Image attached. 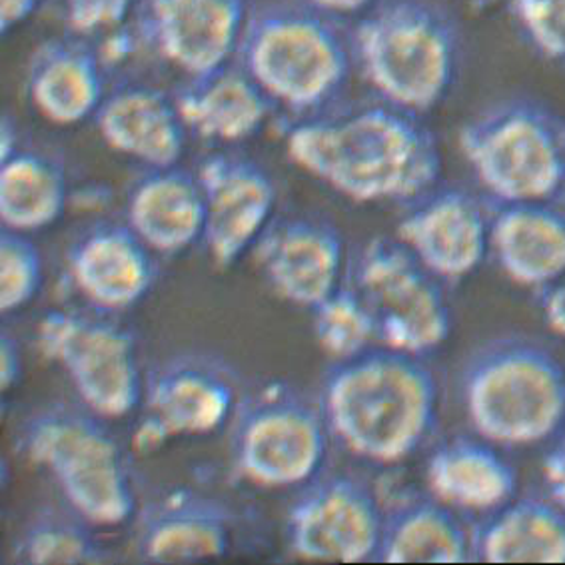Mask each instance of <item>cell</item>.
I'll list each match as a JSON object with an SVG mask.
<instances>
[{
    "mask_svg": "<svg viewBox=\"0 0 565 565\" xmlns=\"http://www.w3.org/2000/svg\"><path fill=\"white\" fill-rule=\"evenodd\" d=\"M490 252L502 273L542 290L565 274V212L550 200L498 202L490 212Z\"/></svg>",
    "mask_w": 565,
    "mask_h": 565,
    "instance_id": "cell-20",
    "label": "cell"
},
{
    "mask_svg": "<svg viewBox=\"0 0 565 565\" xmlns=\"http://www.w3.org/2000/svg\"><path fill=\"white\" fill-rule=\"evenodd\" d=\"M350 282L376 324L377 344L428 356L450 338L451 308L441 280L396 238H374L360 250Z\"/></svg>",
    "mask_w": 565,
    "mask_h": 565,
    "instance_id": "cell-9",
    "label": "cell"
},
{
    "mask_svg": "<svg viewBox=\"0 0 565 565\" xmlns=\"http://www.w3.org/2000/svg\"><path fill=\"white\" fill-rule=\"evenodd\" d=\"M438 382L422 356L372 345L326 370L320 408L335 440L360 460L399 463L428 440Z\"/></svg>",
    "mask_w": 565,
    "mask_h": 565,
    "instance_id": "cell-2",
    "label": "cell"
},
{
    "mask_svg": "<svg viewBox=\"0 0 565 565\" xmlns=\"http://www.w3.org/2000/svg\"><path fill=\"white\" fill-rule=\"evenodd\" d=\"M234 513L206 493L177 490L152 503L138 524L137 550L152 564L214 559L231 550Z\"/></svg>",
    "mask_w": 565,
    "mask_h": 565,
    "instance_id": "cell-17",
    "label": "cell"
},
{
    "mask_svg": "<svg viewBox=\"0 0 565 565\" xmlns=\"http://www.w3.org/2000/svg\"><path fill=\"white\" fill-rule=\"evenodd\" d=\"M128 226L150 250L179 254L204 238L206 204L199 177L179 167L152 168L128 196Z\"/></svg>",
    "mask_w": 565,
    "mask_h": 565,
    "instance_id": "cell-24",
    "label": "cell"
},
{
    "mask_svg": "<svg viewBox=\"0 0 565 565\" xmlns=\"http://www.w3.org/2000/svg\"><path fill=\"white\" fill-rule=\"evenodd\" d=\"M542 315L544 322L554 334L565 335V274L555 282L542 288Z\"/></svg>",
    "mask_w": 565,
    "mask_h": 565,
    "instance_id": "cell-33",
    "label": "cell"
},
{
    "mask_svg": "<svg viewBox=\"0 0 565 565\" xmlns=\"http://www.w3.org/2000/svg\"><path fill=\"white\" fill-rule=\"evenodd\" d=\"M460 148L495 202L552 200L565 190V125L535 100L486 108L461 128Z\"/></svg>",
    "mask_w": 565,
    "mask_h": 565,
    "instance_id": "cell-7",
    "label": "cell"
},
{
    "mask_svg": "<svg viewBox=\"0 0 565 565\" xmlns=\"http://www.w3.org/2000/svg\"><path fill=\"white\" fill-rule=\"evenodd\" d=\"M471 559V535L450 505L419 493L386 505L376 562L461 564Z\"/></svg>",
    "mask_w": 565,
    "mask_h": 565,
    "instance_id": "cell-25",
    "label": "cell"
},
{
    "mask_svg": "<svg viewBox=\"0 0 565 565\" xmlns=\"http://www.w3.org/2000/svg\"><path fill=\"white\" fill-rule=\"evenodd\" d=\"M471 552L486 564H565V512L552 498H513L471 535Z\"/></svg>",
    "mask_w": 565,
    "mask_h": 565,
    "instance_id": "cell-26",
    "label": "cell"
},
{
    "mask_svg": "<svg viewBox=\"0 0 565 565\" xmlns=\"http://www.w3.org/2000/svg\"><path fill=\"white\" fill-rule=\"evenodd\" d=\"M238 58L274 105L315 116L344 90L354 51L324 12L276 2L248 14Z\"/></svg>",
    "mask_w": 565,
    "mask_h": 565,
    "instance_id": "cell-5",
    "label": "cell"
},
{
    "mask_svg": "<svg viewBox=\"0 0 565 565\" xmlns=\"http://www.w3.org/2000/svg\"><path fill=\"white\" fill-rule=\"evenodd\" d=\"M308 7L328 17H352L366 12L376 0H303Z\"/></svg>",
    "mask_w": 565,
    "mask_h": 565,
    "instance_id": "cell-37",
    "label": "cell"
},
{
    "mask_svg": "<svg viewBox=\"0 0 565 565\" xmlns=\"http://www.w3.org/2000/svg\"><path fill=\"white\" fill-rule=\"evenodd\" d=\"M19 132L12 125L11 118H2V128H0V162L11 158L14 152H19Z\"/></svg>",
    "mask_w": 565,
    "mask_h": 565,
    "instance_id": "cell-38",
    "label": "cell"
},
{
    "mask_svg": "<svg viewBox=\"0 0 565 565\" xmlns=\"http://www.w3.org/2000/svg\"><path fill=\"white\" fill-rule=\"evenodd\" d=\"M95 120L108 147L147 167H177L184 152L189 128L177 98L150 84L118 86L105 96Z\"/></svg>",
    "mask_w": 565,
    "mask_h": 565,
    "instance_id": "cell-18",
    "label": "cell"
},
{
    "mask_svg": "<svg viewBox=\"0 0 565 565\" xmlns=\"http://www.w3.org/2000/svg\"><path fill=\"white\" fill-rule=\"evenodd\" d=\"M512 11L540 53L565 63V0H512Z\"/></svg>",
    "mask_w": 565,
    "mask_h": 565,
    "instance_id": "cell-31",
    "label": "cell"
},
{
    "mask_svg": "<svg viewBox=\"0 0 565 565\" xmlns=\"http://www.w3.org/2000/svg\"><path fill=\"white\" fill-rule=\"evenodd\" d=\"M460 390L471 428L495 446H535L565 426V366L532 338L500 335L476 348Z\"/></svg>",
    "mask_w": 565,
    "mask_h": 565,
    "instance_id": "cell-3",
    "label": "cell"
},
{
    "mask_svg": "<svg viewBox=\"0 0 565 565\" xmlns=\"http://www.w3.org/2000/svg\"><path fill=\"white\" fill-rule=\"evenodd\" d=\"M137 0H64L66 22L78 34L110 31L122 24Z\"/></svg>",
    "mask_w": 565,
    "mask_h": 565,
    "instance_id": "cell-32",
    "label": "cell"
},
{
    "mask_svg": "<svg viewBox=\"0 0 565 565\" xmlns=\"http://www.w3.org/2000/svg\"><path fill=\"white\" fill-rule=\"evenodd\" d=\"M244 0H145V32L157 53L189 78L238 54L248 21Z\"/></svg>",
    "mask_w": 565,
    "mask_h": 565,
    "instance_id": "cell-15",
    "label": "cell"
},
{
    "mask_svg": "<svg viewBox=\"0 0 565 565\" xmlns=\"http://www.w3.org/2000/svg\"><path fill=\"white\" fill-rule=\"evenodd\" d=\"M398 241L441 282H458L490 252V212L468 190L431 189L399 221Z\"/></svg>",
    "mask_w": 565,
    "mask_h": 565,
    "instance_id": "cell-14",
    "label": "cell"
},
{
    "mask_svg": "<svg viewBox=\"0 0 565 565\" xmlns=\"http://www.w3.org/2000/svg\"><path fill=\"white\" fill-rule=\"evenodd\" d=\"M344 256L334 224L306 216L270 224L256 242V260L278 296L312 310L342 284Z\"/></svg>",
    "mask_w": 565,
    "mask_h": 565,
    "instance_id": "cell-16",
    "label": "cell"
},
{
    "mask_svg": "<svg viewBox=\"0 0 565 565\" xmlns=\"http://www.w3.org/2000/svg\"><path fill=\"white\" fill-rule=\"evenodd\" d=\"M206 204L204 238L218 268H231L273 224L276 184L268 170L241 154H212L199 168Z\"/></svg>",
    "mask_w": 565,
    "mask_h": 565,
    "instance_id": "cell-13",
    "label": "cell"
},
{
    "mask_svg": "<svg viewBox=\"0 0 565 565\" xmlns=\"http://www.w3.org/2000/svg\"><path fill=\"white\" fill-rule=\"evenodd\" d=\"M21 444L88 524L113 527L132 518L137 493L125 454L95 412L63 404L41 409L24 422Z\"/></svg>",
    "mask_w": 565,
    "mask_h": 565,
    "instance_id": "cell-6",
    "label": "cell"
},
{
    "mask_svg": "<svg viewBox=\"0 0 565 565\" xmlns=\"http://www.w3.org/2000/svg\"><path fill=\"white\" fill-rule=\"evenodd\" d=\"M174 98L189 130L204 140L226 145L254 137L274 105L242 64L231 63L190 78Z\"/></svg>",
    "mask_w": 565,
    "mask_h": 565,
    "instance_id": "cell-23",
    "label": "cell"
},
{
    "mask_svg": "<svg viewBox=\"0 0 565 565\" xmlns=\"http://www.w3.org/2000/svg\"><path fill=\"white\" fill-rule=\"evenodd\" d=\"M63 167L46 154L19 150L0 168V218L4 228L29 232L53 226L66 209Z\"/></svg>",
    "mask_w": 565,
    "mask_h": 565,
    "instance_id": "cell-27",
    "label": "cell"
},
{
    "mask_svg": "<svg viewBox=\"0 0 565 565\" xmlns=\"http://www.w3.org/2000/svg\"><path fill=\"white\" fill-rule=\"evenodd\" d=\"M22 352L19 340L11 332L0 335V387L2 392H11L21 380Z\"/></svg>",
    "mask_w": 565,
    "mask_h": 565,
    "instance_id": "cell-34",
    "label": "cell"
},
{
    "mask_svg": "<svg viewBox=\"0 0 565 565\" xmlns=\"http://www.w3.org/2000/svg\"><path fill=\"white\" fill-rule=\"evenodd\" d=\"M352 51L384 103L424 115L456 83L461 42L456 22L438 4L387 0L360 21Z\"/></svg>",
    "mask_w": 565,
    "mask_h": 565,
    "instance_id": "cell-4",
    "label": "cell"
},
{
    "mask_svg": "<svg viewBox=\"0 0 565 565\" xmlns=\"http://www.w3.org/2000/svg\"><path fill=\"white\" fill-rule=\"evenodd\" d=\"M294 164L345 199L414 202L436 189L441 154L418 115L398 106H358L306 116L286 135Z\"/></svg>",
    "mask_w": 565,
    "mask_h": 565,
    "instance_id": "cell-1",
    "label": "cell"
},
{
    "mask_svg": "<svg viewBox=\"0 0 565 565\" xmlns=\"http://www.w3.org/2000/svg\"><path fill=\"white\" fill-rule=\"evenodd\" d=\"M429 492L456 512L490 513L512 502L518 471L495 444L482 436H456L429 456Z\"/></svg>",
    "mask_w": 565,
    "mask_h": 565,
    "instance_id": "cell-21",
    "label": "cell"
},
{
    "mask_svg": "<svg viewBox=\"0 0 565 565\" xmlns=\"http://www.w3.org/2000/svg\"><path fill=\"white\" fill-rule=\"evenodd\" d=\"M483 2H490V0H483Z\"/></svg>",
    "mask_w": 565,
    "mask_h": 565,
    "instance_id": "cell-40",
    "label": "cell"
},
{
    "mask_svg": "<svg viewBox=\"0 0 565 565\" xmlns=\"http://www.w3.org/2000/svg\"><path fill=\"white\" fill-rule=\"evenodd\" d=\"M26 90L36 113L49 122L78 125L95 116L105 100L103 64L84 42H42L29 63Z\"/></svg>",
    "mask_w": 565,
    "mask_h": 565,
    "instance_id": "cell-22",
    "label": "cell"
},
{
    "mask_svg": "<svg viewBox=\"0 0 565 565\" xmlns=\"http://www.w3.org/2000/svg\"><path fill=\"white\" fill-rule=\"evenodd\" d=\"M384 512L376 492L356 476H316L288 510V547L308 562H376Z\"/></svg>",
    "mask_w": 565,
    "mask_h": 565,
    "instance_id": "cell-11",
    "label": "cell"
},
{
    "mask_svg": "<svg viewBox=\"0 0 565 565\" xmlns=\"http://www.w3.org/2000/svg\"><path fill=\"white\" fill-rule=\"evenodd\" d=\"M42 256L24 232L0 234V310L12 315L36 298L42 286Z\"/></svg>",
    "mask_w": 565,
    "mask_h": 565,
    "instance_id": "cell-30",
    "label": "cell"
},
{
    "mask_svg": "<svg viewBox=\"0 0 565 565\" xmlns=\"http://www.w3.org/2000/svg\"><path fill=\"white\" fill-rule=\"evenodd\" d=\"M236 406V377L218 358H170L148 377L145 416L138 424L135 446L150 451L172 438L210 434L231 418Z\"/></svg>",
    "mask_w": 565,
    "mask_h": 565,
    "instance_id": "cell-12",
    "label": "cell"
},
{
    "mask_svg": "<svg viewBox=\"0 0 565 565\" xmlns=\"http://www.w3.org/2000/svg\"><path fill=\"white\" fill-rule=\"evenodd\" d=\"M315 334L320 348L334 362L358 356L377 344L376 324L352 282L340 284L316 306Z\"/></svg>",
    "mask_w": 565,
    "mask_h": 565,
    "instance_id": "cell-29",
    "label": "cell"
},
{
    "mask_svg": "<svg viewBox=\"0 0 565 565\" xmlns=\"http://www.w3.org/2000/svg\"><path fill=\"white\" fill-rule=\"evenodd\" d=\"M544 478L550 498L565 512V451L557 446L545 458Z\"/></svg>",
    "mask_w": 565,
    "mask_h": 565,
    "instance_id": "cell-35",
    "label": "cell"
},
{
    "mask_svg": "<svg viewBox=\"0 0 565 565\" xmlns=\"http://www.w3.org/2000/svg\"><path fill=\"white\" fill-rule=\"evenodd\" d=\"M150 252L128 224H98L74 242L68 270L86 300L105 310H125L154 284Z\"/></svg>",
    "mask_w": 565,
    "mask_h": 565,
    "instance_id": "cell-19",
    "label": "cell"
},
{
    "mask_svg": "<svg viewBox=\"0 0 565 565\" xmlns=\"http://www.w3.org/2000/svg\"><path fill=\"white\" fill-rule=\"evenodd\" d=\"M328 436L320 406L286 382H270L234 409V468L260 488L303 486L324 466Z\"/></svg>",
    "mask_w": 565,
    "mask_h": 565,
    "instance_id": "cell-8",
    "label": "cell"
},
{
    "mask_svg": "<svg viewBox=\"0 0 565 565\" xmlns=\"http://www.w3.org/2000/svg\"><path fill=\"white\" fill-rule=\"evenodd\" d=\"M36 342L96 416L126 418L145 398L137 340L122 326L54 310L42 318Z\"/></svg>",
    "mask_w": 565,
    "mask_h": 565,
    "instance_id": "cell-10",
    "label": "cell"
},
{
    "mask_svg": "<svg viewBox=\"0 0 565 565\" xmlns=\"http://www.w3.org/2000/svg\"><path fill=\"white\" fill-rule=\"evenodd\" d=\"M42 0H0V29L2 34H9L14 26H21L29 21L32 12L41 7Z\"/></svg>",
    "mask_w": 565,
    "mask_h": 565,
    "instance_id": "cell-36",
    "label": "cell"
},
{
    "mask_svg": "<svg viewBox=\"0 0 565 565\" xmlns=\"http://www.w3.org/2000/svg\"><path fill=\"white\" fill-rule=\"evenodd\" d=\"M557 448H559V450H562V451H565V436H564V438H562V441H559V444H557Z\"/></svg>",
    "mask_w": 565,
    "mask_h": 565,
    "instance_id": "cell-39",
    "label": "cell"
},
{
    "mask_svg": "<svg viewBox=\"0 0 565 565\" xmlns=\"http://www.w3.org/2000/svg\"><path fill=\"white\" fill-rule=\"evenodd\" d=\"M78 513L49 512L32 518L24 527L17 554L34 565H81L105 562V550Z\"/></svg>",
    "mask_w": 565,
    "mask_h": 565,
    "instance_id": "cell-28",
    "label": "cell"
}]
</instances>
